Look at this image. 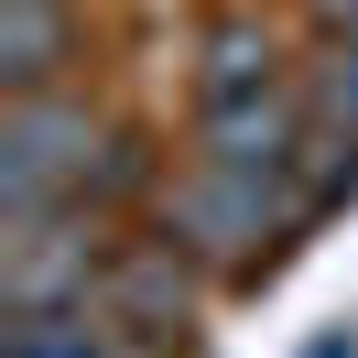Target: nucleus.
I'll use <instances>...</instances> for the list:
<instances>
[{
  "label": "nucleus",
  "mask_w": 358,
  "mask_h": 358,
  "mask_svg": "<svg viewBox=\"0 0 358 358\" xmlns=\"http://www.w3.org/2000/svg\"><path fill=\"white\" fill-rule=\"evenodd\" d=\"M196 163H304V76L271 22H217L196 44Z\"/></svg>",
  "instance_id": "f257e3e1"
},
{
  "label": "nucleus",
  "mask_w": 358,
  "mask_h": 358,
  "mask_svg": "<svg viewBox=\"0 0 358 358\" xmlns=\"http://www.w3.org/2000/svg\"><path fill=\"white\" fill-rule=\"evenodd\" d=\"M0 358H141V336L109 315V293H87V304H33L11 315V348Z\"/></svg>",
  "instance_id": "423d86ee"
},
{
  "label": "nucleus",
  "mask_w": 358,
  "mask_h": 358,
  "mask_svg": "<svg viewBox=\"0 0 358 358\" xmlns=\"http://www.w3.org/2000/svg\"><path fill=\"white\" fill-rule=\"evenodd\" d=\"M109 228H98V206H33V217L0 228V293H11V315L33 304H87L98 282H109Z\"/></svg>",
  "instance_id": "20e7f679"
},
{
  "label": "nucleus",
  "mask_w": 358,
  "mask_h": 358,
  "mask_svg": "<svg viewBox=\"0 0 358 358\" xmlns=\"http://www.w3.org/2000/svg\"><path fill=\"white\" fill-rule=\"evenodd\" d=\"M55 66H66V11H55V0H0V87L44 98Z\"/></svg>",
  "instance_id": "0eeeda50"
},
{
  "label": "nucleus",
  "mask_w": 358,
  "mask_h": 358,
  "mask_svg": "<svg viewBox=\"0 0 358 358\" xmlns=\"http://www.w3.org/2000/svg\"><path fill=\"white\" fill-rule=\"evenodd\" d=\"M326 33H358V0H326Z\"/></svg>",
  "instance_id": "6e6552de"
},
{
  "label": "nucleus",
  "mask_w": 358,
  "mask_h": 358,
  "mask_svg": "<svg viewBox=\"0 0 358 358\" xmlns=\"http://www.w3.org/2000/svg\"><path fill=\"white\" fill-rule=\"evenodd\" d=\"M98 293H109V315L141 336V348H163V336L185 326V250H174V239H152V250H120Z\"/></svg>",
  "instance_id": "39448f33"
},
{
  "label": "nucleus",
  "mask_w": 358,
  "mask_h": 358,
  "mask_svg": "<svg viewBox=\"0 0 358 358\" xmlns=\"http://www.w3.org/2000/svg\"><path fill=\"white\" fill-rule=\"evenodd\" d=\"M293 217H315L304 163H196L163 239H174L185 261H206V271H250Z\"/></svg>",
  "instance_id": "f03ea898"
},
{
  "label": "nucleus",
  "mask_w": 358,
  "mask_h": 358,
  "mask_svg": "<svg viewBox=\"0 0 358 358\" xmlns=\"http://www.w3.org/2000/svg\"><path fill=\"white\" fill-rule=\"evenodd\" d=\"M109 152L98 109L76 98H11L0 109V217H33V206H87V174Z\"/></svg>",
  "instance_id": "7ed1b4c3"
},
{
  "label": "nucleus",
  "mask_w": 358,
  "mask_h": 358,
  "mask_svg": "<svg viewBox=\"0 0 358 358\" xmlns=\"http://www.w3.org/2000/svg\"><path fill=\"white\" fill-rule=\"evenodd\" d=\"M304 358H348V336H326V348H304Z\"/></svg>",
  "instance_id": "1a4fd4ad"
}]
</instances>
